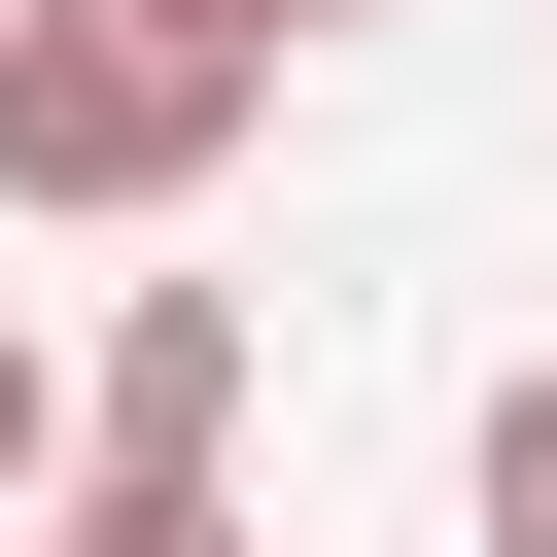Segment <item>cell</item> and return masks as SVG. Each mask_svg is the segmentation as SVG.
<instances>
[{"mask_svg": "<svg viewBox=\"0 0 557 557\" xmlns=\"http://www.w3.org/2000/svg\"><path fill=\"white\" fill-rule=\"evenodd\" d=\"M35 487H70V383H35V313H0V522H35Z\"/></svg>", "mask_w": 557, "mask_h": 557, "instance_id": "5b68a950", "label": "cell"}, {"mask_svg": "<svg viewBox=\"0 0 557 557\" xmlns=\"http://www.w3.org/2000/svg\"><path fill=\"white\" fill-rule=\"evenodd\" d=\"M35 557H244V487H139V453H70V522Z\"/></svg>", "mask_w": 557, "mask_h": 557, "instance_id": "3957f363", "label": "cell"}, {"mask_svg": "<svg viewBox=\"0 0 557 557\" xmlns=\"http://www.w3.org/2000/svg\"><path fill=\"white\" fill-rule=\"evenodd\" d=\"M487 557H557V383H487Z\"/></svg>", "mask_w": 557, "mask_h": 557, "instance_id": "277c9868", "label": "cell"}, {"mask_svg": "<svg viewBox=\"0 0 557 557\" xmlns=\"http://www.w3.org/2000/svg\"><path fill=\"white\" fill-rule=\"evenodd\" d=\"M278 104V0H0V209H209Z\"/></svg>", "mask_w": 557, "mask_h": 557, "instance_id": "6da1fadb", "label": "cell"}, {"mask_svg": "<svg viewBox=\"0 0 557 557\" xmlns=\"http://www.w3.org/2000/svg\"><path fill=\"white\" fill-rule=\"evenodd\" d=\"M278 35H383V0H278Z\"/></svg>", "mask_w": 557, "mask_h": 557, "instance_id": "8992f818", "label": "cell"}, {"mask_svg": "<svg viewBox=\"0 0 557 557\" xmlns=\"http://www.w3.org/2000/svg\"><path fill=\"white\" fill-rule=\"evenodd\" d=\"M70 453H139V487H244V278H139V313H104V383H70Z\"/></svg>", "mask_w": 557, "mask_h": 557, "instance_id": "7a4b0ae2", "label": "cell"}]
</instances>
